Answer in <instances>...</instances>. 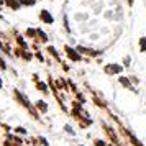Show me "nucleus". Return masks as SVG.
<instances>
[{"label":"nucleus","mask_w":146,"mask_h":146,"mask_svg":"<svg viewBox=\"0 0 146 146\" xmlns=\"http://www.w3.org/2000/svg\"><path fill=\"white\" fill-rule=\"evenodd\" d=\"M41 17H43V18H44L46 21H51V17H49V15H48L46 12H43V13H41Z\"/></svg>","instance_id":"obj_1"}]
</instances>
